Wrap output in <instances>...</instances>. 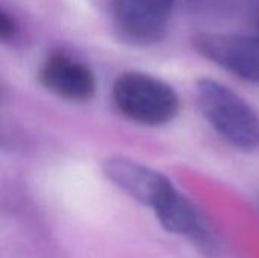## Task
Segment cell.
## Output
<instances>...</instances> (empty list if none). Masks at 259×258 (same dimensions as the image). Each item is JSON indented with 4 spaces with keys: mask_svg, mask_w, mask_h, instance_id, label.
Masks as SVG:
<instances>
[{
    "mask_svg": "<svg viewBox=\"0 0 259 258\" xmlns=\"http://www.w3.org/2000/svg\"><path fill=\"white\" fill-rule=\"evenodd\" d=\"M197 103L209 125L231 144L253 149L259 144V116L226 85L203 79L196 88Z\"/></svg>",
    "mask_w": 259,
    "mask_h": 258,
    "instance_id": "6da1fadb",
    "label": "cell"
},
{
    "mask_svg": "<svg viewBox=\"0 0 259 258\" xmlns=\"http://www.w3.org/2000/svg\"><path fill=\"white\" fill-rule=\"evenodd\" d=\"M117 108L141 125H165L179 113V97L164 81L138 71L123 73L112 90Z\"/></svg>",
    "mask_w": 259,
    "mask_h": 258,
    "instance_id": "7a4b0ae2",
    "label": "cell"
},
{
    "mask_svg": "<svg viewBox=\"0 0 259 258\" xmlns=\"http://www.w3.org/2000/svg\"><path fill=\"white\" fill-rule=\"evenodd\" d=\"M199 53L234 73L235 76L259 84V36L234 33H202L194 40Z\"/></svg>",
    "mask_w": 259,
    "mask_h": 258,
    "instance_id": "3957f363",
    "label": "cell"
},
{
    "mask_svg": "<svg viewBox=\"0 0 259 258\" xmlns=\"http://www.w3.org/2000/svg\"><path fill=\"white\" fill-rule=\"evenodd\" d=\"M175 0H111L120 35L134 44H150L162 36Z\"/></svg>",
    "mask_w": 259,
    "mask_h": 258,
    "instance_id": "277c9868",
    "label": "cell"
},
{
    "mask_svg": "<svg viewBox=\"0 0 259 258\" xmlns=\"http://www.w3.org/2000/svg\"><path fill=\"white\" fill-rule=\"evenodd\" d=\"M161 225L178 236L185 237L203 254L212 255L220 249V243L200 211L173 186L153 207Z\"/></svg>",
    "mask_w": 259,
    "mask_h": 258,
    "instance_id": "5b68a950",
    "label": "cell"
},
{
    "mask_svg": "<svg viewBox=\"0 0 259 258\" xmlns=\"http://www.w3.org/2000/svg\"><path fill=\"white\" fill-rule=\"evenodd\" d=\"M39 79L49 91L70 102H87L96 93L93 71L67 52L50 53L39 68Z\"/></svg>",
    "mask_w": 259,
    "mask_h": 258,
    "instance_id": "8992f818",
    "label": "cell"
},
{
    "mask_svg": "<svg viewBox=\"0 0 259 258\" xmlns=\"http://www.w3.org/2000/svg\"><path fill=\"white\" fill-rule=\"evenodd\" d=\"M103 173L120 190L152 208L173 187L171 181L158 170L124 157L108 158Z\"/></svg>",
    "mask_w": 259,
    "mask_h": 258,
    "instance_id": "52a82bcc",
    "label": "cell"
},
{
    "mask_svg": "<svg viewBox=\"0 0 259 258\" xmlns=\"http://www.w3.org/2000/svg\"><path fill=\"white\" fill-rule=\"evenodd\" d=\"M17 32V26L12 17L8 15V12L2 11L0 14V35L3 40H9L15 35Z\"/></svg>",
    "mask_w": 259,
    "mask_h": 258,
    "instance_id": "ba28073f",
    "label": "cell"
},
{
    "mask_svg": "<svg viewBox=\"0 0 259 258\" xmlns=\"http://www.w3.org/2000/svg\"><path fill=\"white\" fill-rule=\"evenodd\" d=\"M256 23H258V36H259V15H258V21H256Z\"/></svg>",
    "mask_w": 259,
    "mask_h": 258,
    "instance_id": "9c48e42d",
    "label": "cell"
}]
</instances>
